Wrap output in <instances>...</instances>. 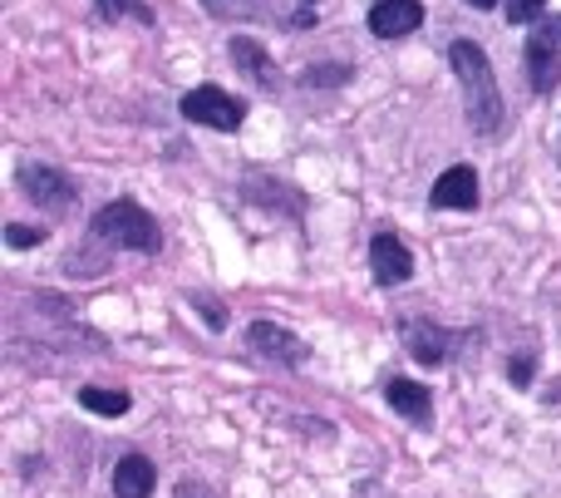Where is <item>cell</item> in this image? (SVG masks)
Listing matches in <instances>:
<instances>
[{
  "label": "cell",
  "instance_id": "cell-1",
  "mask_svg": "<svg viewBox=\"0 0 561 498\" xmlns=\"http://www.w3.org/2000/svg\"><path fill=\"white\" fill-rule=\"evenodd\" d=\"M448 59H454V75L463 79L468 124H473L478 134H497V124H503V89H497V75H493V65H488L483 45H473V39H454Z\"/></svg>",
  "mask_w": 561,
  "mask_h": 498
},
{
  "label": "cell",
  "instance_id": "cell-2",
  "mask_svg": "<svg viewBox=\"0 0 561 498\" xmlns=\"http://www.w3.org/2000/svg\"><path fill=\"white\" fill-rule=\"evenodd\" d=\"M94 233L104 237V242L124 247V252H153V247H158V223H153V217H148L138 203H128V197H118V203L99 207Z\"/></svg>",
  "mask_w": 561,
  "mask_h": 498
},
{
  "label": "cell",
  "instance_id": "cell-3",
  "mask_svg": "<svg viewBox=\"0 0 561 498\" xmlns=\"http://www.w3.org/2000/svg\"><path fill=\"white\" fill-rule=\"evenodd\" d=\"M527 79H533L537 94H552L561 84V15L542 20L527 39Z\"/></svg>",
  "mask_w": 561,
  "mask_h": 498
},
{
  "label": "cell",
  "instance_id": "cell-4",
  "mask_svg": "<svg viewBox=\"0 0 561 498\" xmlns=\"http://www.w3.org/2000/svg\"><path fill=\"white\" fill-rule=\"evenodd\" d=\"M183 114L193 118V124H207V128H237L247 118V109L237 104L227 89L203 84V89H193V94L183 99Z\"/></svg>",
  "mask_w": 561,
  "mask_h": 498
},
{
  "label": "cell",
  "instance_id": "cell-5",
  "mask_svg": "<svg viewBox=\"0 0 561 498\" xmlns=\"http://www.w3.org/2000/svg\"><path fill=\"white\" fill-rule=\"evenodd\" d=\"M369 262H375V282L379 286H399V282L414 276V252H409L394 233H379L375 242H369Z\"/></svg>",
  "mask_w": 561,
  "mask_h": 498
},
{
  "label": "cell",
  "instance_id": "cell-6",
  "mask_svg": "<svg viewBox=\"0 0 561 498\" xmlns=\"http://www.w3.org/2000/svg\"><path fill=\"white\" fill-rule=\"evenodd\" d=\"M20 183H25V193L35 197L39 207H49V213H65V207L75 203V183H69L59 168H25Z\"/></svg>",
  "mask_w": 561,
  "mask_h": 498
},
{
  "label": "cell",
  "instance_id": "cell-7",
  "mask_svg": "<svg viewBox=\"0 0 561 498\" xmlns=\"http://www.w3.org/2000/svg\"><path fill=\"white\" fill-rule=\"evenodd\" d=\"M424 25V5L419 0H379L375 10H369V30H375L379 39H394V35H409V30Z\"/></svg>",
  "mask_w": 561,
  "mask_h": 498
},
{
  "label": "cell",
  "instance_id": "cell-8",
  "mask_svg": "<svg viewBox=\"0 0 561 498\" xmlns=\"http://www.w3.org/2000/svg\"><path fill=\"white\" fill-rule=\"evenodd\" d=\"M247 341H252L256 355H272V361H280V365H300V361H306V346H300L296 336L286 331V326L256 321L252 331H247Z\"/></svg>",
  "mask_w": 561,
  "mask_h": 498
},
{
  "label": "cell",
  "instance_id": "cell-9",
  "mask_svg": "<svg viewBox=\"0 0 561 498\" xmlns=\"http://www.w3.org/2000/svg\"><path fill=\"white\" fill-rule=\"evenodd\" d=\"M385 400L414 425H428V415H434V395H428L419 381H399V375L385 381Z\"/></svg>",
  "mask_w": 561,
  "mask_h": 498
},
{
  "label": "cell",
  "instance_id": "cell-10",
  "mask_svg": "<svg viewBox=\"0 0 561 498\" xmlns=\"http://www.w3.org/2000/svg\"><path fill=\"white\" fill-rule=\"evenodd\" d=\"M434 207H478V173L473 168H448L434 183Z\"/></svg>",
  "mask_w": 561,
  "mask_h": 498
},
{
  "label": "cell",
  "instance_id": "cell-11",
  "mask_svg": "<svg viewBox=\"0 0 561 498\" xmlns=\"http://www.w3.org/2000/svg\"><path fill=\"white\" fill-rule=\"evenodd\" d=\"M153 484H158V469L144 460V454L118 460V469H114V494L118 498H153Z\"/></svg>",
  "mask_w": 561,
  "mask_h": 498
},
{
  "label": "cell",
  "instance_id": "cell-12",
  "mask_svg": "<svg viewBox=\"0 0 561 498\" xmlns=\"http://www.w3.org/2000/svg\"><path fill=\"white\" fill-rule=\"evenodd\" d=\"M448 341H454V336L438 331V326H424V321L409 326V351H414V361H424V365L448 361Z\"/></svg>",
  "mask_w": 561,
  "mask_h": 498
},
{
  "label": "cell",
  "instance_id": "cell-13",
  "mask_svg": "<svg viewBox=\"0 0 561 498\" xmlns=\"http://www.w3.org/2000/svg\"><path fill=\"white\" fill-rule=\"evenodd\" d=\"M232 59H237V65H242L262 89H272V84H276V69H272V59H266V49L256 45V39L237 35V39H232Z\"/></svg>",
  "mask_w": 561,
  "mask_h": 498
},
{
  "label": "cell",
  "instance_id": "cell-14",
  "mask_svg": "<svg viewBox=\"0 0 561 498\" xmlns=\"http://www.w3.org/2000/svg\"><path fill=\"white\" fill-rule=\"evenodd\" d=\"M79 405L94 410V415H124L134 400H128V391H99V385H84V391H79Z\"/></svg>",
  "mask_w": 561,
  "mask_h": 498
},
{
  "label": "cell",
  "instance_id": "cell-15",
  "mask_svg": "<svg viewBox=\"0 0 561 498\" xmlns=\"http://www.w3.org/2000/svg\"><path fill=\"white\" fill-rule=\"evenodd\" d=\"M94 10L104 20H118V15H128V20H138V25H153V10L148 5H138V0H94Z\"/></svg>",
  "mask_w": 561,
  "mask_h": 498
},
{
  "label": "cell",
  "instance_id": "cell-16",
  "mask_svg": "<svg viewBox=\"0 0 561 498\" xmlns=\"http://www.w3.org/2000/svg\"><path fill=\"white\" fill-rule=\"evenodd\" d=\"M542 5L547 0H507V20H513V25H533V20L542 15Z\"/></svg>",
  "mask_w": 561,
  "mask_h": 498
},
{
  "label": "cell",
  "instance_id": "cell-17",
  "mask_svg": "<svg viewBox=\"0 0 561 498\" xmlns=\"http://www.w3.org/2000/svg\"><path fill=\"white\" fill-rule=\"evenodd\" d=\"M256 0H207V10L213 15H252Z\"/></svg>",
  "mask_w": 561,
  "mask_h": 498
},
{
  "label": "cell",
  "instance_id": "cell-18",
  "mask_svg": "<svg viewBox=\"0 0 561 498\" xmlns=\"http://www.w3.org/2000/svg\"><path fill=\"white\" fill-rule=\"evenodd\" d=\"M39 237H45L39 227H5V242H10V247H35Z\"/></svg>",
  "mask_w": 561,
  "mask_h": 498
},
{
  "label": "cell",
  "instance_id": "cell-19",
  "mask_svg": "<svg viewBox=\"0 0 561 498\" xmlns=\"http://www.w3.org/2000/svg\"><path fill=\"white\" fill-rule=\"evenodd\" d=\"M507 375H513V385H533L527 375H533V361H513L507 365Z\"/></svg>",
  "mask_w": 561,
  "mask_h": 498
},
{
  "label": "cell",
  "instance_id": "cell-20",
  "mask_svg": "<svg viewBox=\"0 0 561 498\" xmlns=\"http://www.w3.org/2000/svg\"><path fill=\"white\" fill-rule=\"evenodd\" d=\"M468 5H478V10H488V5H497V0H468Z\"/></svg>",
  "mask_w": 561,
  "mask_h": 498
}]
</instances>
